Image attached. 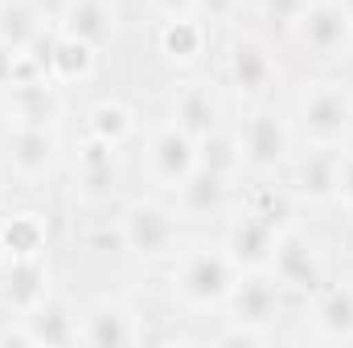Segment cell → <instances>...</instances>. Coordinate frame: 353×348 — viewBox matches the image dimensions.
I'll return each mask as SVG.
<instances>
[{
	"mask_svg": "<svg viewBox=\"0 0 353 348\" xmlns=\"http://www.w3.org/2000/svg\"><path fill=\"white\" fill-rule=\"evenodd\" d=\"M316 332L325 340H353V283H337L325 287L316 295Z\"/></svg>",
	"mask_w": 353,
	"mask_h": 348,
	"instance_id": "18",
	"label": "cell"
},
{
	"mask_svg": "<svg viewBox=\"0 0 353 348\" xmlns=\"http://www.w3.org/2000/svg\"><path fill=\"white\" fill-rule=\"evenodd\" d=\"M4 107L12 123H37V127H54V119L62 115V94L54 87V78H33V83H17L4 90Z\"/></svg>",
	"mask_w": 353,
	"mask_h": 348,
	"instance_id": "11",
	"label": "cell"
},
{
	"mask_svg": "<svg viewBox=\"0 0 353 348\" xmlns=\"http://www.w3.org/2000/svg\"><path fill=\"white\" fill-rule=\"evenodd\" d=\"M0 250L8 259H41L46 250V221L37 213H17L0 226Z\"/></svg>",
	"mask_w": 353,
	"mask_h": 348,
	"instance_id": "23",
	"label": "cell"
},
{
	"mask_svg": "<svg viewBox=\"0 0 353 348\" xmlns=\"http://www.w3.org/2000/svg\"><path fill=\"white\" fill-rule=\"evenodd\" d=\"M271 274L279 279V287H312L321 279L316 250L296 234H279L275 254H271Z\"/></svg>",
	"mask_w": 353,
	"mask_h": 348,
	"instance_id": "15",
	"label": "cell"
},
{
	"mask_svg": "<svg viewBox=\"0 0 353 348\" xmlns=\"http://www.w3.org/2000/svg\"><path fill=\"white\" fill-rule=\"evenodd\" d=\"M46 74L54 83H87L90 74H94V45L58 33L46 45Z\"/></svg>",
	"mask_w": 353,
	"mask_h": 348,
	"instance_id": "17",
	"label": "cell"
},
{
	"mask_svg": "<svg viewBox=\"0 0 353 348\" xmlns=\"http://www.w3.org/2000/svg\"><path fill=\"white\" fill-rule=\"evenodd\" d=\"M239 266L226 250H189L176 262L173 270V287L181 291L185 303L193 307H218L230 299L234 283H239Z\"/></svg>",
	"mask_w": 353,
	"mask_h": 348,
	"instance_id": "1",
	"label": "cell"
},
{
	"mask_svg": "<svg viewBox=\"0 0 353 348\" xmlns=\"http://www.w3.org/2000/svg\"><path fill=\"white\" fill-rule=\"evenodd\" d=\"M218 115H222V107H218V98H214L210 87H185L173 107V123L181 131H189L193 140L210 135L218 127Z\"/></svg>",
	"mask_w": 353,
	"mask_h": 348,
	"instance_id": "19",
	"label": "cell"
},
{
	"mask_svg": "<svg viewBox=\"0 0 353 348\" xmlns=\"http://www.w3.org/2000/svg\"><path fill=\"white\" fill-rule=\"evenodd\" d=\"M74 180H79V197H83V201H90V205L111 201V193H115V184H119L115 148L90 135L87 144L79 148V168H74Z\"/></svg>",
	"mask_w": 353,
	"mask_h": 348,
	"instance_id": "12",
	"label": "cell"
},
{
	"mask_svg": "<svg viewBox=\"0 0 353 348\" xmlns=\"http://www.w3.org/2000/svg\"><path fill=\"white\" fill-rule=\"evenodd\" d=\"M226 307H230V320H234V324L267 332V328L275 324V316H279V279L267 274V266L263 270L239 274V283H234Z\"/></svg>",
	"mask_w": 353,
	"mask_h": 348,
	"instance_id": "5",
	"label": "cell"
},
{
	"mask_svg": "<svg viewBox=\"0 0 353 348\" xmlns=\"http://www.w3.org/2000/svg\"><path fill=\"white\" fill-rule=\"evenodd\" d=\"M239 144H243V164L267 173V168L283 164V156H288V127L275 111H255L243 123Z\"/></svg>",
	"mask_w": 353,
	"mask_h": 348,
	"instance_id": "6",
	"label": "cell"
},
{
	"mask_svg": "<svg viewBox=\"0 0 353 348\" xmlns=\"http://www.w3.org/2000/svg\"><path fill=\"white\" fill-rule=\"evenodd\" d=\"M132 127H136V123H132V111H128L123 102H99V107L90 111V135L103 140V144H111V148L128 144Z\"/></svg>",
	"mask_w": 353,
	"mask_h": 348,
	"instance_id": "27",
	"label": "cell"
},
{
	"mask_svg": "<svg viewBox=\"0 0 353 348\" xmlns=\"http://www.w3.org/2000/svg\"><path fill=\"white\" fill-rule=\"evenodd\" d=\"M157 41H161V54L173 58V62H197L205 54V29L189 12L185 17H169L161 25V37Z\"/></svg>",
	"mask_w": 353,
	"mask_h": 348,
	"instance_id": "22",
	"label": "cell"
},
{
	"mask_svg": "<svg viewBox=\"0 0 353 348\" xmlns=\"http://www.w3.org/2000/svg\"><path fill=\"white\" fill-rule=\"evenodd\" d=\"M197 164L230 180V176L243 168V144H239V135L218 131V127H214L210 135H201V140H197Z\"/></svg>",
	"mask_w": 353,
	"mask_h": 348,
	"instance_id": "25",
	"label": "cell"
},
{
	"mask_svg": "<svg viewBox=\"0 0 353 348\" xmlns=\"http://www.w3.org/2000/svg\"><path fill=\"white\" fill-rule=\"evenodd\" d=\"M251 213H255L259 221H267L275 234H288V217H292V209H288V197H283V193H271V188L255 193Z\"/></svg>",
	"mask_w": 353,
	"mask_h": 348,
	"instance_id": "28",
	"label": "cell"
},
{
	"mask_svg": "<svg viewBox=\"0 0 353 348\" xmlns=\"http://www.w3.org/2000/svg\"><path fill=\"white\" fill-rule=\"evenodd\" d=\"M345 209H353V152L337 156V193H333Z\"/></svg>",
	"mask_w": 353,
	"mask_h": 348,
	"instance_id": "30",
	"label": "cell"
},
{
	"mask_svg": "<svg viewBox=\"0 0 353 348\" xmlns=\"http://www.w3.org/2000/svg\"><path fill=\"white\" fill-rule=\"evenodd\" d=\"M226 66H230V83L243 90V94H263V90H271V83H275V62H271V54H267L259 41H251V37L234 41Z\"/></svg>",
	"mask_w": 353,
	"mask_h": 348,
	"instance_id": "16",
	"label": "cell"
},
{
	"mask_svg": "<svg viewBox=\"0 0 353 348\" xmlns=\"http://www.w3.org/2000/svg\"><path fill=\"white\" fill-rule=\"evenodd\" d=\"M148 168L165 188H181V180L197 168V140L189 131H181L176 123L157 131L152 148H148Z\"/></svg>",
	"mask_w": 353,
	"mask_h": 348,
	"instance_id": "7",
	"label": "cell"
},
{
	"mask_svg": "<svg viewBox=\"0 0 353 348\" xmlns=\"http://www.w3.org/2000/svg\"><path fill=\"white\" fill-rule=\"evenodd\" d=\"M58 33L79 37L99 50L115 33V4L111 0H66L62 17H58Z\"/></svg>",
	"mask_w": 353,
	"mask_h": 348,
	"instance_id": "14",
	"label": "cell"
},
{
	"mask_svg": "<svg viewBox=\"0 0 353 348\" xmlns=\"http://www.w3.org/2000/svg\"><path fill=\"white\" fill-rule=\"evenodd\" d=\"M205 8H210V12H214V17H222V12H226V8H230V0H205Z\"/></svg>",
	"mask_w": 353,
	"mask_h": 348,
	"instance_id": "33",
	"label": "cell"
},
{
	"mask_svg": "<svg viewBox=\"0 0 353 348\" xmlns=\"http://www.w3.org/2000/svg\"><path fill=\"white\" fill-rule=\"evenodd\" d=\"M275 242H279V234H275L267 221H259L255 213H247V217H239V221L230 226V234H226V254L234 259L239 270H263V266H271Z\"/></svg>",
	"mask_w": 353,
	"mask_h": 348,
	"instance_id": "13",
	"label": "cell"
},
{
	"mask_svg": "<svg viewBox=\"0 0 353 348\" xmlns=\"http://www.w3.org/2000/svg\"><path fill=\"white\" fill-rule=\"evenodd\" d=\"M304 50L321 62L345 58L353 45V12L345 0H308L304 17L296 21Z\"/></svg>",
	"mask_w": 353,
	"mask_h": 348,
	"instance_id": "3",
	"label": "cell"
},
{
	"mask_svg": "<svg viewBox=\"0 0 353 348\" xmlns=\"http://www.w3.org/2000/svg\"><path fill=\"white\" fill-rule=\"evenodd\" d=\"M181 205L189 209V213H218L222 205H226V193H230V184H226V176H218V173H210V168H193V173L181 180Z\"/></svg>",
	"mask_w": 353,
	"mask_h": 348,
	"instance_id": "21",
	"label": "cell"
},
{
	"mask_svg": "<svg viewBox=\"0 0 353 348\" xmlns=\"http://www.w3.org/2000/svg\"><path fill=\"white\" fill-rule=\"evenodd\" d=\"M140 340V324L123 303H94L79 324V345L90 348H128Z\"/></svg>",
	"mask_w": 353,
	"mask_h": 348,
	"instance_id": "10",
	"label": "cell"
},
{
	"mask_svg": "<svg viewBox=\"0 0 353 348\" xmlns=\"http://www.w3.org/2000/svg\"><path fill=\"white\" fill-rule=\"evenodd\" d=\"M41 37V21L25 0H8L0 4V45L8 50H33Z\"/></svg>",
	"mask_w": 353,
	"mask_h": 348,
	"instance_id": "26",
	"label": "cell"
},
{
	"mask_svg": "<svg viewBox=\"0 0 353 348\" xmlns=\"http://www.w3.org/2000/svg\"><path fill=\"white\" fill-rule=\"evenodd\" d=\"M0 295L25 320L29 312H37L41 303H50V266L41 259H8Z\"/></svg>",
	"mask_w": 353,
	"mask_h": 348,
	"instance_id": "8",
	"label": "cell"
},
{
	"mask_svg": "<svg viewBox=\"0 0 353 348\" xmlns=\"http://www.w3.org/2000/svg\"><path fill=\"white\" fill-rule=\"evenodd\" d=\"M337 156L341 152L316 144V152H308L296 164V193L308 197V201H329L337 193Z\"/></svg>",
	"mask_w": 353,
	"mask_h": 348,
	"instance_id": "20",
	"label": "cell"
},
{
	"mask_svg": "<svg viewBox=\"0 0 353 348\" xmlns=\"http://www.w3.org/2000/svg\"><path fill=\"white\" fill-rule=\"evenodd\" d=\"M25 332H29V345H46V348H58V345H79V320L41 303L37 312L25 316Z\"/></svg>",
	"mask_w": 353,
	"mask_h": 348,
	"instance_id": "24",
	"label": "cell"
},
{
	"mask_svg": "<svg viewBox=\"0 0 353 348\" xmlns=\"http://www.w3.org/2000/svg\"><path fill=\"white\" fill-rule=\"evenodd\" d=\"M17 54H21V50H8V45H0V90L12 87V62H17Z\"/></svg>",
	"mask_w": 353,
	"mask_h": 348,
	"instance_id": "31",
	"label": "cell"
},
{
	"mask_svg": "<svg viewBox=\"0 0 353 348\" xmlns=\"http://www.w3.org/2000/svg\"><path fill=\"white\" fill-rule=\"evenodd\" d=\"M300 131L321 148H337L353 131V94L341 83H316L300 102Z\"/></svg>",
	"mask_w": 353,
	"mask_h": 348,
	"instance_id": "2",
	"label": "cell"
},
{
	"mask_svg": "<svg viewBox=\"0 0 353 348\" xmlns=\"http://www.w3.org/2000/svg\"><path fill=\"white\" fill-rule=\"evenodd\" d=\"M152 4H157L165 17H185V12H193L197 0H152Z\"/></svg>",
	"mask_w": 353,
	"mask_h": 348,
	"instance_id": "32",
	"label": "cell"
},
{
	"mask_svg": "<svg viewBox=\"0 0 353 348\" xmlns=\"http://www.w3.org/2000/svg\"><path fill=\"white\" fill-rule=\"evenodd\" d=\"M304 8H308V0H263V17L271 25H283V29H296Z\"/></svg>",
	"mask_w": 353,
	"mask_h": 348,
	"instance_id": "29",
	"label": "cell"
},
{
	"mask_svg": "<svg viewBox=\"0 0 353 348\" xmlns=\"http://www.w3.org/2000/svg\"><path fill=\"white\" fill-rule=\"evenodd\" d=\"M8 160L21 176H41L54 168L58 160V135L54 127H37V123H12L4 135Z\"/></svg>",
	"mask_w": 353,
	"mask_h": 348,
	"instance_id": "9",
	"label": "cell"
},
{
	"mask_svg": "<svg viewBox=\"0 0 353 348\" xmlns=\"http://www.w3.org/2000/svg\"><path fill=\"white\" fill-rule=\"evenodd\" d=\"M119 242L140 259H161L176 246V221L169 217V209H161L152 201H140V205H132L123 213Z\"/></svg>",
	"mask_w": 353,
	"mask_h": 348,
	"instance_id": "4",
	"label": "cell"
}]
</instances>
